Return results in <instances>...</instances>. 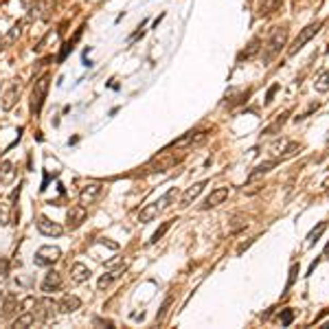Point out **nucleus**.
<instances>
[{"label":"nucleus","mask_w":329,"mask_h":329,"mask_svg":"<svg viewBox=\"0 0 329 329\" xmlns=\"http://www.w3.org/2000/svg\"><path fill=\"white\" fill-rule=\"evenodd\" d=\"M62 287V275L57 272V270H48L44 281H42V292L51 294V292H57Z\"/></svg>","instance_id":"2eb2a0df"},{"label":"nucleus","mask_w":329,"mask_h":329,"mask_svg":"<svg viewBox=\"0 0 329 329\" xmlns=\"http://www.w3.org/2000/svg\"><path fill=\"white\" fill-rule=\"evenodd\" d=\"M24 24H27V20H18L13 24V27L7 31V35L5 38H0V51H5V48H9L15 40H18L22 35V29H24Z\"/></svg>","instance_id":"ddd939ff"},{"label":"nucleus","mask_w":329,"mask_h":329,"mask_svg":"<svg viewBox=\"0 0 329 329\" xmlns=\"http://www.w3.org/2000/svg\"><path fill=\"white\" fill-rule=\"evenodd\" d=\"M323 257H325V259H329V244L325 246V250H323Z\"/></svg>","instance_id":"ea45409f"},{"label":"nucleus","mask_w":329,"mask_h":329,"mask_svg":"<svg viewBox=\"0 0 329 329\" xmlns=\"http://www.w3.org/2000/svg\"><path fill=\"white\" fill-rule=\"evenodd\" d=\"M204 187H207V180H202V182H195V185H191V187H189L187 191H185L182 195H180V207H182V209L191 207L195 197L204 191Z\"/></svg>","instance_id":"f8f14e48"},{"label":"nucleus","mask_w":329,"mask_h":329,"mask_svg":"<svg viewBox=\"0 0 329 329\" xmlns=\"http://www.w3.org/2000/svg\"><path fill=\"white\" fill-rule=\"evenodd\" d=\"M55 314H57V303L46 299V296L44 299H38L35 305H33V316H35V320H40V323H51Z\"/></svg>","instance_id":"7ed1b4c3"},{"label":"nucleus","mask_w":329,"mask_h":329,"mask_svg":"<svg viewBox=\"0 0 329 329\" xmlns=\"http://www.w3.org/2000/svg\"><path fill=\"white\" fill-rule=\"evenodd\" d=\"M86 215H88V211H86L84 204H72V207L68 209V213H66V226H68L70 230H77L86 222Z\"/></svg>","instance_id":"423d86ee"},{"label":"nucleus","mask_w":329,"mask_h":329,"mask_svg":"<svg viewBox=\"0 0 329 329\" xmlns=\"http://www.w3.org/2000/svg\"><path fill=\"white\" fill-rule=\"evenodd\" d=\"M48 11H51V5H48L46 0H38V3L29 9L27 20H48V15H51Z\"/></svg>","instance_id":"dca6fc26"},{"label":"nucleus","mask_w":329,"mask_h":329,"mask_svg":"<svg viewBox=\"0 0 329 329\" xmlns=\"http://www.w3.org/2000/svg\"><path fill=\"white\" fill-rule=\"evenodd\" d=\"M81 31H84V29H77V33H75V35H72V38L68 40V42H66V44L62 46L60 55H57V62H64L66 57H68V53H72V48H75V44L79 42V38H81Z\"/></svg>","instance_id":"b1692460"},{"label":"nucleus","mask_w":329,"mask_h":329,"mask_svg":"<svg viewBox=\"0 0 329 329\" xmlns=\"http://www.w3.org/2000/svg\"><path fill=\"white\" fill-rule=\"evenodd\" d=\"M101 191H103V187L99 182H88L86 187H81V191H79V204H84V207L95 204L99 197H101Z\"/></svg>","instance_id":"0eeeda50"},{"label":"nucleus","mask_w":329,"mask_h":329,"mask_svg":"<svg viewBox=\"0 0 329 329\" xmlns=\"http://www.w3.org/2000/svg\"><path fill=\"white\" fill-rule=\"evenodd\" d=\"M60 257H62V250L57 248V246H42V248H38L33 261H35V266H40V268H48Z\"/></svg>","instance_id":"39448f33"},{"label":"nucleus","mask_w":329,"mask_h":329,"mask_svg":"<svg viewBox=\"0 0 329 329\" xmlns=\"http://www.w3.org/2000/svg\"><path fill=\"white\" fill-rule=\"evenodd\" d=\"M174 222H176V220H167V222H162V226H160V228H158V230H156V233L152 235V240L147 242V244L152 246V244H156L158 240H162V235H164V233H167V230L171 228V224H174Z\"/></svg>","instance_id":"c756f323"},{"label":"nucleus","mask_w":329,"mask_h":329,"mask_svg":"<svg viewBox=\"0 0 329 329\" xmlns=\"http://www.w3.org/2000/svg\"><path fill=\"white\" fill-rule=\"evenodd\" d=\"M327 222H318V226H314V228H312L309 230V235H307V246H314L318 240H320V237H323V233H325V230H327Z\"/></svg>","instance_id":"a878e982"},{"label":"nucleus","mask_w":329,"mask_h":329,"mask_svg":"<svg viewBox=\"0 0 329 329\" xmlns=\"http://www.w3.org/2000/svg\"><path fill=\"white\" fill-rule=\"evenodd\" d=\"M252 242L254 240H248V242H244V244H240V248H237V254H242L246 248H248V246H252Z\"/></svg>","instance_id":"58836bf2"},{"label":"nucleus","mask_w":329,"mask_h":329,"mask_svg":"<svg viewBox=\"0 0 329 329\" xmlns=\"http://www.w3.org/2000/svg\"><path fill=\"white\" fill-rule=\"evenodd\" d=\"M90 268L84 266V263H72V268H70V281L79 285V283H86L88 279H90Z\"/></svg>","instance_id":"a211bd4d"},{"label":"nucleus","mask_w":329,"mask_h":329,"mask_svg":"<svg viewBox=\"0 0 329 329\" xmlns=\"http://www.w3.org/2000/svg\"><path fill=\"white\" fill-rule=\"evenodd\" d=\"M303 150V145L301 143H296V141H290V143H285L281 147V143H275L272 145V154L277 156L279 160H287V158H292V156H296Z\"/></svg>","instance_id":"1a4fd4ad"},{"label":"nucleus","mask_w":329,"mask_h":329,"mask_svg":"<svg viewBox=\"0 0 329 329\" xmlns=\"http://www.w3.org/2000/svg\"><path fill=\"white\" fill-rule=\"evenodd\" d=\"M13 178H15L13 162L11 160L0 162V185H9V182H13Z\"/></svg>","instance_id":"412c9836"},{"label":"nucleus","mask_w":329,"mask_h":329,"mask_svg":"<svg viewBox=\"0 0 329 329\" xmlns=\"http://www.w3.org/2000/svg\"><path fill=\"white\" fill-rule=\"evenodd\" d=\"M287 117H290V112H283V114H279V117L275 119V123H272V125H268L266 130H263V134H277V132L283 127V123L287 121Z\"/></svg>","instance_id":"c85d7f7f"},{"label":"nucleus","mask_w":329,"mask_h":329,"mask_svg":"<svg viewBox=\"0 0 329 329\" xmlns=\"http://www.w3.org/2000/svg\"><path fill=\"white\" fill-rule=\"evenodd\" d=\"M35 323V316H33V312H22V314L13 320V327L15 329H27Z\"/></svg>","instance_id":"bb28decb"},{"label":"nucleus","mask_w":329,"mask_h":329,"mask_svg":"<svg viewBox=\"0 0 329 329\" xmlns=\"http://www.w3.org/2000/svg\"><path fill=\"white\" fill-rule=\"evenodd\" d=\"M228 187H217V189H213V191L204 197V202L200 204V209L202 211H209V209H215V207H220L222 202L228 197Z\"/></svg>","instance_id":"6e6552de"},{"label":"nucleus","mask_w":329,"mask_h":329,"mask_svg":"<svg viewBox=\"0 0 329 329\" xmlns=\"http://www.w3.org/2000/svg\"><path fill=\"white\" fill-rule=\"evenodd\" d=\"M327 143H329V134H327Z\"/></svg>","instance_id":"79ce46f5"},{"label":"nucleus","mask_w":329,"mask_h":329,"mask_svg":"<svg viewBox=\"0 0 329 329\" xmlns=\"http://www.w3.org/2000/svg\"><path fill=\"white\" fill-rule=\"evenodd\" d=\"M314 90L316 93H329V70H323L314 81Z\"/></svg>","instance_id":"cd10ccee"},{"label":"nucleus","mask_w":329,"mask_h":329,"mask_svg":"<svg viewBox=\"0 0 329 329\" xmlns=\"http://www.w3.org/2000/svg\"><path fill=\"white\" fill-rule=\"evenodd\" d=\"M259 13H272L275 9H279V7H281V0H259Z\"/></svg>","instance_id":"7c9ffc66"},{"label":"nucleus","mask_w":329,"mask_h":329,"mask_svg":"<svg viewBox=\"0 0 329 329\" xmlns=\"http://www.w3.org/2000/svg\"><path fill=\"white\" fill-rule=\"evenodd\" d=\"M296 275H299V263H292V268H290V279H287L285 290H290V287L294 285V281H296Z\"/></svg>","instance_id":"72a5a7b5"},{"label":"nucleus","mask_w":329,"mask_h":329,"mask_svg":"<svg viewBox=\"0 0 329 329\" xmlns=\"http://www.w3.org/2000/svg\"><path fill=\"white\" fill-rule=\"evenodd\" d=\"M277 90H279V84H272L268 88V95H266V105H270L272 103V99H275V95H277Z\"/></svg>","instance_id":"e433bc0d"},{"label":"nucleus","mask_w":329,"mask_h":329,"mask_svg":"<svg viewBox=\"0 0 329 329\" xmlns=\"http://www.w3.org/2000/svg\"><path fill=\"white\" fill-rule=\"evenodd\" d=\"M327 195H329V191H327Z\"/></svg>","instance_id":"37998d69"},{"label":"nucleus","mask_w":329,"mask_h":329,"mask_svg":"<svg viewBox=\"0 0 329 329\" xmlns=\"http://www.w3.org/2000/svg\"><path fill=\"white\" fill-rule=\"evenodd\" d=\"M320 27H323V22H320V20H316V22H312V24H307V27L303 29V31L299 33V35H296V40H294V42H292V46L287 48V55H296V53H299L301 48L305 46V44L309 42V40L314 38L316 33L320 31Z\"/></svg>","instance_id":"20e7f679"},{"label":"nucleus","mask_w":329,"mask_h":329,"mask_svg":"<svg viewBox=\"0 0 329 329\" xmlns=\"http://www.w3.org/2000/svg\"><path fill=\"white\" fill-rule=\"evenodd\" d=\"M38 230H40V233H42L44 237H60V235L64 233V228L57 224V222L48 220L46 215H40V217H38Z\"/></svg>","instance_id":"9d476101"},{"label":"nucleus","mask_w":329,"mask_h":329,"mask_svg":"<svg viewBox=\"0 0 329 329\" xmlns=\"http://www.w3.org/2000/svg\"><path fill=\"white\" fill-rule=\"evenodd\" d=\"M287 35H290V29H287V24H281V27H275V29H272L268 44H266V48H263V64L272 62L275 57L281 53V48H283L285 42H287Z\"/></svg>","instance_id":"f257e3e1"},{"label":"nucleus","mask_w":329,"mask_h":329,"mask_svg":"<svg viewBox=\"0 0 329 329\" xmlns=\"http://www.w3.org/2000/svg\"><path fill=\"white\" fill-rule=\"evenodd\" d=\"M178 197H180V191H178L176 187H171L169 191L164 193V195L160 197V200H158V207H160V211H164V209H169L171 204H174V202L178 200Z\"/></svg>","instance_id":"393cba45"},{"label":"nucleus","mask_w":329,"mask_h":329,"mask_svg":"<svg viewBox=\"0 0 329 329\" xmlns=\"http://www.w3.org/2000/svg\"><path fill=\"white\" fill-rule=\"evenodd\" d=\"M230 222H233V224L228 226V230H230V233H237V230H240V228H246V226H248V220H246V217H242V215H235V217L230 220Z\"/></svg>","instance_id":"2f4dec72"},{"label":"nucleus","mask_w":329,"mask_h":329,"mask_svg":"<svg viewBox=\"0 0 329 329\" xmlns=\"http://www.w3.org/2000/svg\"><path fill=\"white\" fill-rule=\"evenodd\" d=\"M259 51H261V38H252L250 44L246 46L240 55H237V60H240V62H244V60H252V57L257 55Z\"/></svg>","instance_id":"aec40b11"},{"label":"nucleus","mask_w":329,"mask_h":329,"mask_svg":"<svg viewBox=\"0 0 329 329\" xmlns=\"http://www.w3.org/2000/svg\"><path fill=\"white\" fill-rule=\"evenodd\" d=\"M3 309H5V312H3V316H7V318H9V316H13L15 312L20 309V301H18V296H15V294H11V292H7Z\"/></svg>","instance_id":"4be33fe9"},{"label":"nucleus","mask_w":329,"mask_h":329,"mask_svg":"<svg viewBox=\"0 0 329 329\" xmlns=\"http://www.w3.org/2000/svg\"><path fill=\"white\" fill-rule=\"evenodd\" d=\"M79 307H81V301L75 294H66L64 299L57 303V309H60L62 314H72V312H77Z\"/></svg>","instance_id":"f3484780"},{"label":"nucleus","mask_w":329,"mask_h":329,"mask_svg":"<svg viewBox=\"0 0 329 329\" xmlns=\"http://www.w3.org/2000/svg\"><path fill=\"white\" fill-rule=\"evenodd\" d=\"M158 213H160L158 202H152V204H147L145 209H141V213H138V222H152V220L158 217Z\"/></svg>","instance_id":"5701e85b"},{"label":"nucleus","mask_w":329,"mask_h":329,"mask_svg":"<svg viewBox=\"0 0 329 329\" xmlns=\"http://www.w3.org/2000/svg\"><path fill=\"white\" fill-rule=\"evenodd\" d=\"M7 272H9V261L0 259V277H7Z\"/></svg>","instance_id":"4c0bfd02"},{"label":"nucleus","mask_w":329,"mask_h":329,"mask_svg":"<svg viewBox=\"0 0 329 329\" xmlns=\"http://www.w3.org/2000/svg\"><path fill=\"white\" fill-rule=\"evenodd\" d=\"M292 320H294V312H292V309H283V312H281V325H283V327H290Z\"/></svg>","instance_id":"473e14b6"},{"label":"nucleus","mask_w":329,"mask_h":329,"mask_svg":"<svg viewBox=\"0 0 329 329\" xmlns=\"http://www.w3.org/2000/svg\"><path fill=\"white\" fill-rule=\"evenodd\" d=\"M18 97H20V86L18 84H11L9 88L5 90L3 99H0V108L5 112H11L15 108V103H18Z\"/></svg>","instance_id":"9b49d317"},{"label":"nucleus","mask_w":329,"mask_h":329,"mask_svg":"<svg viewBox=\"0 0 329 329\" xmlns=\"http://www.w3.org/2000/svg\"><path fill=\"white\" fill-rule=\"evenodd\" d=\"M325 327H329V323H323V329H325Z\"/></svg>","instance_id":"a19ab883"},{"label":"nucleus","mask_w":329,"mask_h":329,"mask_svg":"<svg viewBox=\"0 0 329 329\" xmlns=\"http://www.w3.org/2000/svg\"><path fill=\"white\" fill-rule=\"evenodd\" d=\"M281 162L279 158H272V160H263V162H259L257 167H254L250 174H248V182H254V180H259V178H263L266 174H270V171H272L277 164Z\"/></svg>","instance_id":"4468645a"},{"label":"nucleus","mask_w":329,"mask_h":329,"mask_svg":"<svg viewBox=\"0 0 329 329\" xmlns=\"http://www.w3.org/2000/svg\"><path fill=\"white\" fill-rule=\"evenodd\" d=\"M125 268H127V266L123 263V266H119L117 270H110L108 275H103L101 279H99V283H97V285H99V290H105V287H108L112 281H117V279H121V277H123V272H125Z\"/></svg>","instance_id":"6ab92c4d"},{"label":"nucleus","mask_w":329,"mask_h":329,"mask_svg":"<svg viewBox=\"0 0 329 329\" xmlns=\"http://www.w3.org/2000/svg\"><path fill=\"white\" fill-rule=\"evenodd\" d=\"M48 86H51V77L44 75L35 81V86L31 90V114L33 117H38L40 112H42V105H44V99L48 95Z\"/></svg>","instance_id":"f03ea898"},{"label":"nucleus","mask_w":329,"mask_h":329,"mask_svg":"<svg viewBox=\"0 0 329 329\" xmlns=\"http://www.w3.org/2000/svg\"><path fill=\"white\" fill-rule=\"evenodd\" d=\"M169 305H171V296H167V299H164V303H162V307H160V312H158V316H156V320H160L164 318V314H167V309H169Z\"/></svg>","instance_id":"f704fd0d"},{"label":"nucleus","mask_w":329,"mask_h":329,"mask_svg":"<svg viewBox=\"0 0 329 329\" xmlns=\"http://www.w3.org/2000/svg\"><path fill=\"white\" fill-rule=\"evenodd\" d=\"M145 22H147V20H143L141 27H138V31H134V33H132V35L127 38V44H132V42H134V40H138V38H143V27H145Z\"/></svg>","instance_id":"c9c22d12"}]
</instances>
